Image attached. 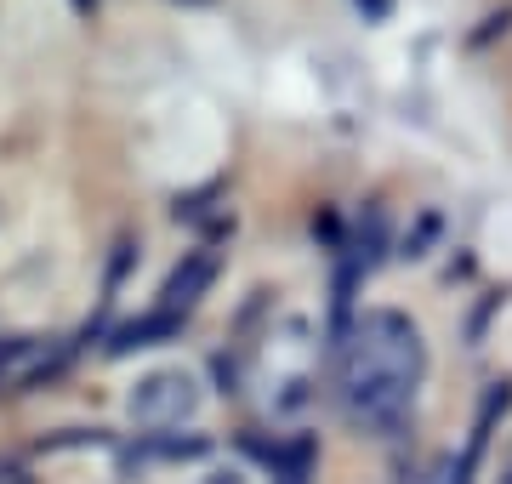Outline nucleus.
Listing matches in <instances>:
<instances>
[{
    "label": "nucleus",
    "mask_w": 512,
    "mask_h": 484,
    "mask_svg": "<svg viewBox=\"0 0 512 484\" xmlns=\"http://www.w3.org/2000/svg\"><path fill=\"white\" fill-rule=\"evenodd\" d=\"M427 371L421 331L393 308H370L348 331L342 348V410L353 428L393 439L416 410V388Z\"/></svg>",
    "instance_id": "1"
},
{
    "label": "nucleus",
    "mask_w": 512,
    "mask_h": 484,
    "mask_svg": "<svg viewBox=\"0 0 512 484\" xmlns=\"http://www.w3.org/2000/svg\"><path fill=\"white\" fill-rule=\"evenodd\" d=\"M131 416L148 422V428H171V422H183V416H194V382H188L183 371L148 376V382L131 388Z\"/></svg>",
    "instance_id": "2"
},
{
    "label": "nucleus",
    "mask_w": 512,
    "mask_h": 484,
    "mask_svg": "<svg viewBox=\"0 0 512 484\" xmlns=\"http://www.w3.org/2000/svg\"><path fill=\"white\" fill-rule=\"evenodd\" d=\"M211 280H217V257H211V251H188V257L171 268V280L160 285V314L183 319L188 308L205 297V285Z\"/></svg>",
    "instance_id": "3"
},
{
    "label": "nucleus",
    "mask_w": 512,
    "mask_h": 484,
    "mask_svg": "<svg viewBox=\"0 0 512 484\" xmlns=\"http://www.w3.org/2000/svg\"><path fill=\"white\" fill-rule=\"evenodd\" d=\"M177 325H183V319H171V314H160V308H154L148 319H131L126 331L114 336V354H131V348H154V342H160V336H171Z\"/></svg>",
    "instance_id": "4"
},
{
    "label": "nucleus",
    "mask_w": 512,
    "mask_h": 484,
    "mask_svg": "<svg viewBox=\"0 0 512 484\" xmlns=\"http://www.w3.org/2000/svg\"><path fill=\"white\" fill-rule=\"evenodd\" d=\"M410 484H461V467L450 462V456H439V462H427V467H421V473H416Z\"/></svg>",
    "instance_id": "5"
},
{
    "label": "nucleus",
    "mask_w": 512,
    "mask_h": 484,
    "mask_svg": "<svg viewBox=\"0 0 512 484\" xmlns=\"http://www.w3.org/2000/svg\"><path fill=\"white\" fill-rule=\"evenodd\" d=\"M23 359H29V342H23V336L0 342V382H6V376H12V365H23Z\"/></svg>",
    "instance_id": "6"
},
{
    "label": "nucleus",
    "mask_w": 512,
    "mask_h": 484,
    "mask_svg": "<svg viewBox=\"0 0 512 484\" xmlns=\"http://www.w3.org/2000/svg\"><path fill=\"white\" fill-rule=\"evenodd\" d=\"M205 484H245V479H234V473H211Z\"/></svg>",
    "instance_id": "7"
},
{
    "label": "nucleus",
    "mask_w": 512,
    "mask_h": 484,
    "mask_svg": "<svg viewBox=\"0 0 512 484\" xmlns=\"http://www.w3.org/2000/svg\"><path fill=\"white\" fill-rule=\"evenodd\" d=\"M495 484H512V462H507V467H501V479H495Z\"/></svg>",
    "instance_id": "8"
}]
</instances>
